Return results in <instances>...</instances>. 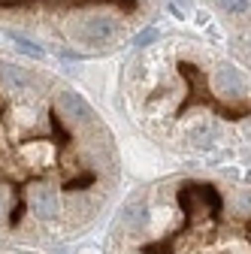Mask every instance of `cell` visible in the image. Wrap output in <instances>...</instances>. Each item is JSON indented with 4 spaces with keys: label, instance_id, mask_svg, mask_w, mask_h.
Returning a JSON list of instances; mask_svg holds the SVG:
<instances>
[{
    "label": "cell",
    "instance_id": "cell-1",
    "mask_svg": "<svg viewBox=\"0 0 251 254\" xmlns=\"http://www.w3.org/2000/svg\"><path fill=\"white\" fill-rule=\"evenodd\" d=\"M121 233L133 254H251V190L224 197L215 185L188 182L161 209L136 197L121 212Z\"/></svg>",
    "mask_w": 251,
    "mask_h": 254
},
{
    "label": "cell",
    "instance_id": "cell-2",
    "mask_svg": "<svg viewBox=\"0 0 251 254\" xmlns=\"http://www.w3.org/2000/svg\"><path fill=\"white\" fill-rule=\"evenodd\" d=\"M73 37L85 46H103L115 37V21L106 18V15H91V18H85L73 27Z\"/></svg>",
    "mask_w": 251,
    "mask_h": 254
},
{
    "label": "cell",
    "instance_id": "cell-3",
    "mask_svg": "<svg viewBox=\"0 0 251 254\" xmlns=\"http://www.w3.org/2000/svg\"><path fill=\"white\" fill-rule=\"evenodd\" d=\"M58 106H61V112H64L67 121H76V124H88L94 118L91 115V106L82 100V94H76V91H64L58 97Z\"/></svg>",
    "mask_w": 251,
    "mask_h": 254
},
{
    "label": "cell",
    "instance_id": "cell-4",
    "mask_svg": "<svg viewBox=\"0 0 251 254\" xmlns=\"http://www.w3.org/2000/svg\"><path fill=\"white\" fill-rule=\"evenodd\" d=\"M215 88L218 94H227V97H239L242 94V73L233 67V64H221V67L215 70Z\"/></svg>",
    "mask_w": 251,
    "mask_h": 254
},
{
    "label": "cell",
    "instance_id": "cell-5",
    "mask_svg": "<svg viewBox=\"0 0 251 254\" xmlns=\"http://www.w3.org/2000/svg\"><path fill=\"white\" fill-rule=\"evenodd\" d=\"M0 82H3V88L9 94H24V88H30V76L24 70H18V67H3Z\"/></svg>",
    "mask_w": 251,
    "mask_h": 254
},
{
    "label": "cell",
    "instance_id": "cell-6",
    "mask_svg": "<svg viewBox=\"0 0 251 254\" xmlns=\"http://www.w3.org/2000/svg\"><path fill=\"white\" fill-rule=\"evenodd\" d=\"M191 139L197 142V145H212V142H218V127L215 124H197L194 130H191Z\"/></svg>",
    "mask_w": 251,
    "mask_h": 254
},
{
    "label": "cell",
    "instance_id": "cell-7",
    "mask_svg": "<svg viewBox=\"0 0 251 254\" xmlns=\"http://www.w3.org/2000/svg\"><path fill=\"white\" fill-rule=\"evenodd\" d=\"M248 3L251 0H218V6H221L224 12H230V15H242L248 9Z\"/></svg>",
    "mask_w": 251,
    "mask_h": 254
},
{
    "label": "cell",
    "instance_id": "cell-8",
    "mask_svg": "<svg viewBox=\"0 0 251 254\" xmlns=\"http://www.w3.org/2000/svg\"><path fill=\"white\" fill-rule=\"evenodd\" d=\"M15 46H18L21 52H27L30 58H43V49H37L34 43H30V40H24V37H15Z\"/></svg>",
    "mask_w": 251,
    "mask_h": 254
},
{
    "label": "cell",
    "instance_id": "cell-9",
    "mask_svg": "<svg viewBox=\"0 0 251 254\" xmlns=\"http://www.w3.org/2000/svg\"><path fill=\"white\" fill-rule=\"evenodd\" d=\"M154 40H158V30H154V27H148V30H142V34L136 37V46H151Z\"/></svg>",
    "mask_w": 251,
    "mask_h": 254
}]
</instances>
